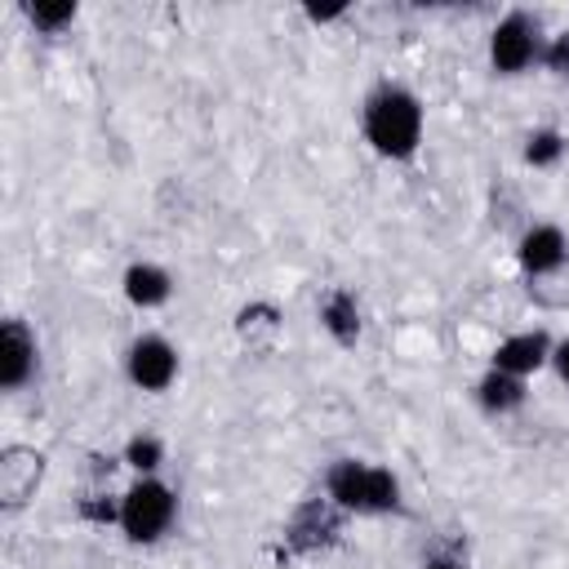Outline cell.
Segmentation results:
<instances>
[{
    "label": "cell",
    "mask_w": 569,
    "mask_h": 569,
    "mask_svg": "<svg viewBox=\"0 0 569 569\" xmlns=\"http://www.w3.org/2000/svg\"><path fill=\"white\" fill-rule=\"evenodd\" d=\"M178 520V493L160 476H138L120 493V533L129 542H160Z\"/></svg>",
    "instance_id": "3957f363"
},
{
    "label": "cell",
    "mask_w": 569,
    "mask_h": 569,
    "mask_svg": "<svg viewBox=\"0 0 569 569\" xmlns=\"http://www.w3.org/2000/svg\"><path fill=\"white\" fill-rule=\"evenodd\" d=\"M124 378L138 387V391H169L173 378H178V347L164 338V333H142L129 342L124 351Z\"/></svg>",
    "instance_id": "5b68a950"
},
{
    "label": "cell",
    "mask_w": 569,
    "mask_h": 569,
    "mask_svg": "<svg viewBox=\"0 0 569 569\" xmlns=\"http://www.w3.org/2000/svg\"><path fill=\"white\" fill-rule=\"evenodd\" d=\"M320 329H325L338 347H351V342L360 338V302H356V293L333 289V293L320 302Z\"/></svg>",
    "instance_id": "7c38bea8"
},
{
    "label": "cell",
    "mask_w": 569,
    "mask_h": 569,
    "mask_svg": "<svg viewBox=\"0 0 569 569\" xmlns=\"http://www.w3.org/2000/svg\"><path fill=\"white\" fill-rule=\"evenodd\" d=\"M325 493L338 511H396L400 507V480L391 467L378 462H360V458H338L325 476Z\"/></svg>",
    "instance_id": "7a4b0ae2"
},
{
    "label": "cell",
    "mask_w": 569,
    "mask_h": 569,
    "mask_svg": "<svg viewBox=\"0 0 569 569\" xmlns=\"http://www.w3.org/2000/svg\"><path fill=\"white\" fill-rule=\"evenodd\" d=\"M551 338L542 329H520V333H507L498 347H493V369L502 373H516V378H529L538 373L542 365H551Z\"/></svg>",
    "instance_id": "9c48e42d"
},
{
    "label": "cell",
    "mask_w": 569,
    "mask_h": 569,
    "mask_svg": "<svg viewBox=\"0 0 569 569\" xmlns=\"http://www.w3.org/2000/svg\"><path fill=\"white\" fill-rule=\"evenodd\" d=\"M236 333L249 342V347H271L280 338V311L271 302H253L236 316Z\"/></svg>",
    "instance_id": "5bb4252c"
},
{
    "label": "cell",
    "mask_w": 569,
    "mask_h": 569,
    "mask_svg": "<svg viewBox=\"0 0 569 569\" xmlns=\"http://www.w3.org/2000/svg\"><path fill=\"white\" fill-rule=\"evenodd\" d=\"M565 151H569V138H565L560 129H551V124H538V129L525 133L520 160H525L529 169H556V164L565 160Z\"/></svg>",
    "instance_id": "4fadbf2b"
},
{
    "label": "cell",
    "mask_w": 569,
    "mask_h": 569,
    "mask_svg": "<svg viewBox=\"0 0 569 569\" xmlns=\"http://www.w3.org/2000/svg\"><path fill=\"white\" fill-rule=\"evenodd\" d=\"M44 480V453L27 449V445H9L0 453V498L4 507H22Z\"/></svg>",
    "instance_id": "ba28073f"
},
{
    "label": "cell",
    "mask_w": 569,
    "mask_h": 569,
    "mask_svg": "<svg viewBox=\"0 0 569 569\" xmlns=\"http://www.w3.org/2000/svg\"><path fill=\"white\" fill-rule=\"evenodd\" d=\"M525 378H516V373H502V369H485L480 373V382H476V405L485 409V413H493V418H502V413H516L520 405H525Z\"/></svg>",
    "instance_id": "8fae6325"
},
{
    "label": "cell",
    "mask_w": 569,
    "mask_h": 569,
    "mask_svg": "<svg viewBox=\"0 0 569 569\" xmlns=\"http://www.w3.org/2000/svg\"><path fill=\"white\" fill-rule=\"evenodd\" d=\"M542 58V36L529 13H502L489 31V67L498 76H520Z\"/></svg>",
    "instance_id": "277c9868"
},
{
    "label": "cell",
    "mask_w": 569,
    "mask_h": 569,
    "mask_svg": "<svg viewBox=\"0 0 569 569\" xmlns=\"http://www.w3.org/2000/svg\"><path fill=\"white\" fill-rule=\"evenodd\" d=\"M422 569H462V560H453V556H431V560H422Z\"/></svg>",
    "instance_id": "ffe728a7"
},
{
    "label": "cell",
    "mask_w": 569,
    "mask_h": 569,
    "mask_svg": "<svg viewBox=\"0 0 569 569\" xmlns=\"http://www.w3.org/2000/svg\"><path fill=\"white\" fill-rule=\"evenodd\" d=\"M342 13H347V4H338V9H307L311 22H333V18H342Z\"/></svg>",
    "instance_id": "d6986e66"
},
{
    "label": "cell",
    "mask_w": 569,
    "mask_h": 569,
    "mask_svg": "<svg viewBox=\"0 0 569 569\" xmlns=\"http://www.w3.org/2000/svg\"><path fill=\"white\" fill-rule=\"evenodd\" d=\"M360 129H365V142H369L378 156H387V160H409V156L422 147L427 116H422L418 93H409L405 84H382V89L369 93L365 116H360Z\"/></svg>",
    "instance_id": "6da1fadb"
},
{
    "label": "cell",
    "mask_w": 569,
    "mask_h": 569,
    "mask_svg": "<svg viewBox=\"0 0 569 569\" xmlns=\"http://www.w3.org/2000/svg\"><path fill=\"white\" fill-rule=\"evenodd\" d=\"M22 13H27V22L36 27V31H44V36H58L62 27H71L76 22V0H44V4H22Z\"/></svg>",
    "instance_id": "2e32d148"
},
{
    "label": "cell",
    "mask_w": 569,
    "mask_h": 569,
    "mask_svg": "<svg viewBox=\"0 0 569 569\" xmlns=\"http://www.w3.org/2000/svg\"><path fill=\"white\" fill-rule=\"evenodd\" d=\"M551 76H560V80H569V31H556V36H547L542 40V58H538Z\"/></svg>",
    "instance_id": "e0dca14e"
},
{
    "label": "cell",
    "mask_w": 569,
    "mask_h": 569,
    "mask_svg": "<svg viewBox=\"0 0 569 569\" xmlns=\"http://www.w3.org/2000/svg\"><path fill=\"white\" fill-rule=\"evenodd\" d=\"M120 462H124L129 471H138V476H156V471L164 467V440H160L156 431H138V436L124 440Z\"/></svg>",
    "instance_id": "9a60e30c"
},
{
    "label": "cell",
    "mask_w": 569,
    "mask_h": 569,
    "mask_svg": "<svg viewBox=\"0 0 569 569\" xmlns=\"http://www.w3.org/2000/svg\"><path fill=\"white\" fill-rule=\"evenodd\" d=\"M40 369V342L27 329V320L9 316L0 325V387L4 391H22Z\"/></svg>",
    "instance_id": "8992f818"
},
{
    "label": "cell",
    "mask_w": 569,
    "mask_h": 569,
    "mask_svg": "<svg viewBox=\"0 0 569 569\" xmlns=\"http://www.w3.org/2000/svg\"><path fill=\"white\" fill-rule=\"evenodd\" d=\"M516 262L525 276H556L569 262V236L556 222H533L516 240Z\"/></svg>",
    "instance_id": "52a82bcc"
},
{
    "label": "cell",
    "mask_w": 569,
    "mask_h": 569,
    "mask_svg": "<svg viewBox=\"0 0 569 569\" xmlns=\"http://www.w3.org/2000/svg\"><path fill=\"white\" fill-rule=\"evenodd\" d=\"M551 369H556V378L569 387V338H560V342L551 347Z\"/></svg>",
    "instance_id": "ac0fdd59"
},
{
    "label": "cell",
    "mask_w": 569,
    "mask_h": 569,
    "mask_svg": "<svg viewBox=\"0 0 569 569\" xmlns=\"http://www.w3.org/2000/svg\"><path fill=\"white\" fill-rule=\"evenodd\" d=\"M120 289H124L129 307L156 311V307H164L173 298V276L160 262H129L124 276H120Z\"/></svg>",
    "instance_id": "30bf717a"
}]
</instances>
